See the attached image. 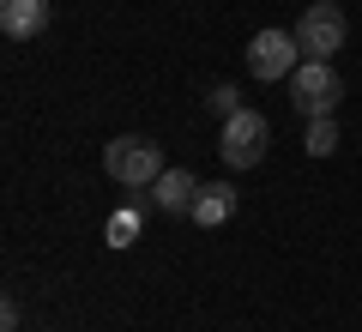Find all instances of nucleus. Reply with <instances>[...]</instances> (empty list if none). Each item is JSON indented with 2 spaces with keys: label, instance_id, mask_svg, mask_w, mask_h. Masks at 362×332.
Masks as SVG:
<instances>
[{
  "label": "nucleus",
  "instance_id": "obj_1",
  "mask_svg": "<svg viewBox=\"0 0 362 332\" xmlns=\"http://www.w3.org/2000/svg\"><path fill=\"white\" fill-rule=\"evenodd\" d=\"M103 169L121 188H151V181L163 176V145L145 139V133H121V139L103 145Z\"/></svg>",
  "mask_w": 362,
  "mask_h": 332
},
{
  "label": "nucleus",
  "instance_id": "obj_2",
  "mask_svg": "<svg viewBox=\"0 0 362 332\" xmlns=\"http://www.w3.org/2000/svg\"><path fill=\"white\" fill-rule=\"evenodd\" d=\"M344 37H350V18H344L338 0H314L308 13L296 18V42H302L308 61H332V55L344 49Z\"/></svg>",
  "mask_w": 362,
  "mask_h": 332
},
{
  "label": "nucleus",
  "instance_id": "obj_3",
  "mask_svg": "<svg viewBox=\"0 0 362 332\" xmlns=\"http://www.w3.org/2000/svg\"><path fill=\"white\" fill-rule=\"evenodd\" d=\"M290 85V103H296L308 121H320V115H332L338 109V97H344V85H338V73H332V61H302L296 73L284 79Z\"/></svg>",
  "mask_w": 362,
  "mask_h": 332
},
{
  "label": "nucleus",
  "instance_id": "obj_4",
  "mask_svg": "<svg viewBox=\"0 0 362 332\" xmlns=\"http://www.w3.org/2000/svg\"><path fill=\"white\" fill-rule=\"evenodd\" d=\"M266 145H272V121L259 115V109H235V115L223 121L218 151H223V164H230V169H254L259 157H266Z\"/></svg>",
  "mask_w": 362,
  "mask_h": 332
},
{
  "label": "nucleus",
  "instance_id": "obj_5",
  "mask_svg": "<svg viewBox=\"0 0 362 332\" xmlns=\"http://www.w3.org/2000/svg\"><path fill=\"white\" fill-rule=\"evenodd\" d=\"M302 61H308V55H302L296 30H259V37L247 42V73H254L259 85H278V79H290Z\"/></svg>",
  "mask_w": 362,
  "mask_h": 332
},
{
  "label": "nucleus",
  "instance_id": "obj_6",
  "mask_svg": "<svg viewBox=\"0 0 362 332\" xmlns=\"http://www.w3.org/2000/svg\"><path fill=\"white\" fill-rule=\"evenodd\" d=\"M0 30L13 42H30L49 30V0H0Z\"/></svg>",
  "mask_w": 362,
  "mask_h": 332
},
{
  "label": "nucleus",
  "instance_id": "obj_7",
  "mask_svg": "<svg viewBox=\"0 0 362 332\" xmlns=\"http://www.w3.org/2000/svg\"><path fill=\"white\" fill-rule=\"evenodd\" d=\"M199 224V230H218V224H230L235 217V188L230 181H199V200H194V212H187Z\"/></svg>",
  "mask_w": 362,
  "mask_h": 332
},
{
  "label": "nucleus",
  "instance_id": "obj_8",
  "mask_svg": "<svg viewBox=\"0 0 362 332\" xmlns=\"http://www.w3.org/2000/svg\"><path fill=\"white\" fill-rule=\"evenodd\" d=\"M151 200H157V212H194L199 181L187 176V169H163V176L151 181Z\"/></svg>",
  "mask_w": 362,
  "mask_h": 332
},
{
  "label": "nucleus",
  "instance_id": "obj_9",
  "mask_svg": "<svg viewBox=\"0 0 362 332\" xmlns=\"http://www.w3.org/2000/svg\"><path fill=\"white\" fill-rule=\"evenodd\" d=\"M139 230H145V217L133 212V205H121V212L103 224V242L109 248H133V242H139Z\"/></svg>",
  "mask_w": 362,
  "mask_h": 332
},
{
  "label": "nucleus",
  "instance_id": "obj_10",
  "mask_svg": "<svg viewBox=\"0 0 362 332\" xmlns=\"http://www.w3.org/2000/svg\"><path fill=\"white\" fill-rule=\"evenodd\" d=\"M308 157H332L338 151V127H332V115H320V121H308V145H302Z\"/></svg>",
  "mask_w": 362,
  "mask_h": 332
},
{
  "label": "nucleus",
  "instance_id": "obj_11",
  "mask_svg": "<svg viewBox=\"0 0 362 332\" xmlns=\"http://www.w3.org/2000/svg\"><path fill=\"white\" fill-rule=\"evenodd\" d=\"M206 103H211V115H223V121H230L235 109H242V91H235V85H218V91H211Z\"/></svg>",
  "mask_w": 362,
  "mask_h": 332
}]
</instances>
